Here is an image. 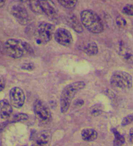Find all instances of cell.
<instances>
[{
    "label": "cell",
    "instance_id": "24",
    "mask_svg": "<svg viewBox=\"0 0 133 146\" xmlns=\"http://www.w3.org/2000/svg\"><path fill=\"white\" fill-rule=\"evenodd\" d=\"M116 23L118 26L121 28H124L127 26V21L125 20V18L121 16H118L116 18Z\"/></svg>",
    "mask_w": 133,
    "mask_h": 146
},
{
    "label": "cell",
    "instance_id": "29",
    "mask_svg": "<svg viewBox=\"0 0 133 146\" xmlns=\"http://www.w3.org/2000/svg\"><path fill=\"white\" fill-rule=\"evenodd\" d=\"M1 3V7H3V6L4 5L5 3V1H0Z\"/></svg>",
    "mask_w": 133,
    "mask_h": 146
},
{
    "label": "cell",
    "instance_id": "10",
    "mask_svg": "<svg viewBox=\"0 0 133 146\" xmlns=\"http://www.w3.org/2000/svg\"><path fill=\"white\" fill-rule=\"evenodd\" d=\"M51 134L49 131H42L37 135L33 142V146H49Z\"/></svg>",
    "mask_w": 133,
    "mask_h": 146
},
{
    "label": "cell",
    "instance_id": "18",
    "mask_svg": "<svg viewBox=\"0 0 133 146\" xmlns=\"http://www.w3.org/2000/svg\"><path fill=\"white\" fill-rule=\"evenodd\" d=\"M104 111V107L101 104H96L93 105L90 108L91 115L94 117H98L102 114Z\"/></svg>",
    "mask_w": 133,
    "mask_h": 146
},
{
    "label": "cell",
    "instance_id": "1",
    "mask_svg": "<svg viewBox=\"0 0 133 146\" xmlns=\"http://www.w3.org/2000/svg\"><path fill=\"white\" fill-rule=\"evenodd\" d=\"M4 49L7 55L13 58H21L33 52V48L28 43L14 38L6 41L4 44Z\"/></svg>",
    "mask_w": 133,
    "mask_h": 146
},
{
    "label": "cell",
    "instance_id": "19",
    "mask_svg": "<svg viewBox=\"0 0 133 146\" xmlns=\"http://www.w3.org/2000/svg\"><path fill=\"white\" fill-rule=\"evenodd\" d=\"M29 2L30 7L33 12L39 14L43 13L39 1H30Z\"/></svg>",
    "mask_w": 133,
    "mask_h": 146
},
{
    "label": "cell",
    "instance_id": "26",
    "mask_svg": "<svg viewBox=\"0 0 133 146\" xmlns=\"http://www.w3.org/2000/svg\"><path fill=\"white\" fill-rule=\"evenodd\" d=\"M5 86V79L2 77H1V89H0L1 92L4 89Z\"/></svg>",
    "mask_w": 133,
    "mask_h": 146
},
{
    "label": "cell",
    "instance_id": "11",
    "mask_svg": "<svg viewBox=\"0 0 133 146\" xmlns=\"http://www.w3.org/2000/svg\"><path fill=\"white\" fill-rule=\"evenodd\" d=\"M117 51L118 54L125 62L133 64V52L122 42L118 45Z\"/></svg>",
    "mask_w": 133,
    "mask_h": 146
},
{
    "label": "cell",
    "instance_id": "4",
    "mask_svg": "<svg viewBox=\"0 0 133 146\" xmlns=\"http://www.w3.org/2000/svg\"><path fill=\"white\" fill-rule=\"evenodd\" d=\"M110 82L112 87L116 91L126 92L129 91L132 86V77L125 71H116L112 75Z\"/></svg>",
    "mask_w": 133,
    "mask_h": 146
},
{
    "label": "cell",
    "instance_id": "9",
    "mask_svg": "<svg viewBox=\"0 0 133 146\" xmlns=\"http://www.w3.org/2000/svg\"><path fill=\"white\" fill-rule=\"evenodd\" d=\"M11 13L19 23L27 25L29 23V16L26 9L20 5H15L11 8Z\"/></svg>",
    "mask_w": 133,
    "mask_h": 146
},
{
    "label": "cell",
    "instance_id": "28",
    "mask_svg": "<svg viewBox=\"0 0 133 146\" xmlns=\"http://www.w3.org/2000/svg\"><path fill=\"white\" fill-rule=\"evenodd\" d=\"M129 134H130V136L131 138H133V127L132 128L130 129Z\"/></svg>",
    "mask_w": 133,
    "mask_h": 146
},
{
    "label": "cell",
    "instance_id": "25",
    "mask_svg": "<svg viewBox=\"0 0 133 146\" xmlns=\"http://www.w3.org/2000/svg\"><path fill=\"white\" fill-rule=\"evenodd\" d=\"M34 65L31 63H26L24 64L22 67V69L26 70L31 71L33 70Z\"/></svg>",
    "mask_w": 133,
    "mask_h": 146
},
{
    "label": "cell",
    "instance_id": "5",
    "mask_svg": "<svg viewBox=\"0 0 133 146\" xmlns=\"http://www.w3.org/2000/svg\"><path fill=\"white\" fill-rule=\"evenodd\" d=\"M55 27L52 24L46 22H40L35 29L34 36L38 44H46L52 38Z\"/></svg>",
    "mask_w": 133,
    "mask_h": 146
},
{
    "label": "cell",
    "instance_id": "13",
    "mask_svg": "<svg viewBox=\"0 0 133 146\" xmlns=\"http://www.w3.org/2000/svg\"><path fill=\"white\" fill-rule=\"evenodd\" d=\"M1 118L3 119H7L10 117L13 109L8 101L5 99L2 100L0 102Z\"/></svg>",
    "mask_w": 133,
    "mask_h": 146
},
{
    "label": "cell",
    "instance_id": "27",
    "mask_svg": "<svg viewBox=\"0 0 133 146\" xmlns=\"http://www.w3.org/2000/svg\"><path fill=\"white\" fill-rule=\"evenodd\" d=\"M84 104V102L83 100H77V101L76 102V104L78 106H81Z\"/></svg>",
    "mask_w": 133,
    "mask_h": 146
},
{
    "label": "cell",
    "instance_id": "21",
    "mask_svg": "<svg viewBox=\"0 0 133 146\" xmlns=\"http://www.w3.org/2000/svg\"><path fill=\"white\" fill-rule=\"evenodd\" d=\"M59 3L63 6L67 8H72L76 5L77 1H58Z\"/></svg>",
    "mask_w": 133,
    "mask_h": 146
},
{
    "label": "cell",
    "instance_id": "8",
    "mask_svg": "<svg viewBox=\"0 0 133 146\" xmlns=\"http://www.w3.org/2000/svg\"><path fill=\"white\" fill-rule=\"evenodd\" d=\"M9 98L11 104L16 108L23 106L25 100V96L23 89L19 87H14L9 91Z\"/></svg>",
    "mask_w": 133,
    "mask_h": 146
},
{
    "label": "cell",
    "instance_id": "12",
    "mask_svg": "<svg viewBox=\"0 0 133 146\" xmlns=\"http://www.w3.org/2000/svg\"><path fill=\"white\" fill-rule=\"evenodd\" d=\"M39 1L43 13L45 14L51 20H55L57 19V11L49 2L44 1Z\"/></svg>",
    "mask_w": 133,
    "mask_h": 146
},
{
    "label": "cell",
    "instance_id": "7",
    "mask_svg": "<svg viewBox=\"0 0 133 146\" xmlns=\"http://www.w3.org/2000/svg\"><path fill=\"white\" fill-rule=\"evenodd\" d=\"M54 34L55 40L59 44L64 47H68L72 44L73 36L71 32L66 29H57Z\"/></svg>",
    "mask_w": 133,
    "mask_h": 146
},
{
    "label": "cell",
    "instance_id": "3",
    "mask_svg": "<svg viewBox=\"0 0 133 146\" xmlns=\"http://www.w3.org/2000/svg\"><path fill=\"white\" fill-rule=\"evenodd\" d=\"M80 17L82 24L90 32L99 34L104 30V25L102 19L93 11L90 9L83 11Z\"/></svg>",
    "mask_w": 133,
    "mask_h": 146
},
{
    "label": "cell",
    "instance_id": "30",
    "mask_svg": "<svg viewBox=\"0 0 133 146\" xmlns=\"http://www.w3.org/2000/svg\"></svg>",
    "mask_w": 133,
    "mask_h": 146
},
{
    "label": "cell",
    "instance_id": "16",
    "mask_svg": "<svg viewBox=\"0 0 133 146\" xmlns=\"http://www.w3.org/2000/svg\"><path fill=\"white\" fill-rule=\"evenodd\" d=\"M84 50L88 55L94 56L97 54L99 51L98 45L95 42H88L84 46Z\"/></svg>",
    "mask_w": 133,
    "mask_h": 146
},
{
    "label": "cell",
    "instance_id": "23",
    "mask_svg": "<svg viewBox=\"0 0 133 146\" xmlns=\"http://www.w3.org/2000/svg\"><path fill=\"white\" fill-rule=\"evenodd\" d=\"M122 12L125 15L133 16V5H126L122 9Z\"/></svg>",
    "mask_w": 133,
    "mask_h": 146
},
{
    "label": "cell",
    "instance_id": "15",
    "mask_svg": "<svg viewBox=\"0 0 133 146\" xmlns=\"http://www.w3.org/2000/svg\"><path fill=\"white\" fill-rule=\"evenodd\" d=\"M68 22L73 30L78 33H82L84 29L80 22L74 14H71L68 17Z\"/></svg>",
    "mask_w": 133,
    "mask_h": 146
},
{
    "label": "cell",
    "instance_id": "14",
    "mask_svg": "<svg viewBox=\"0 0 133 146\" xmlns=\"http://www.w3.org/2000/svg\"><path fill=\"white\" fill-rule=\"evenodd\" d=\"M81 136L84 141L88 142H92L97 139L98 133L93 129L85 128L82 130Z\"/></svg>",
    "mask_w": 133,
    "mask_h": 146
},
{
    "label": "cell",
    "instance_id": "6",
    "mask_svg": "<svg viewBox=\"0 0 133 146\" xmlns=\"http://www.w3.org/2000/svg\"><path fill=\"white\" fill-rule=\"evenodd\" d=\"M33 110L36 118L41 122L48 123L51 119L50 109L41 100H37L35 102Z\"/></svg>",
    "mask_w": 133,
    "mask_h": 146
},
{
    "label": "cell",
    "instance_id": "22",
    "mask_svg": "<svg viewBox=\"0 0 133 146\" xmlns=\"http://www.w3.org/2000/svg\"><path fill=\"white\" fill-rule=\"evenodd\" d=\"M133 122V113L129 114L124 117L121 121V125L122 126H125L130 124Z\"/></svg>",
    "mask_w": 133,
    "mask_h": 146
},
{
    "label": "cell",
    "instance_id": "20",
    "mask_svg": "<svg viewBox=\"0 0 133 146\" xmlns=\"http://www.w3.org/2000/svg\"><path fill=\"white\" fill-rule=\"evenodd\" d=\"M28 118V116L27 114L25 113H18L13 116L11 120V122H18L22 121H26Z\"/></svg>",
    "mask_w": 133,
    "mask_h": 146
},
{
    "label": "cell",
    "instance_id": "2",
    "mask_svg": "<svg viewBox=\"0 0 133 146\" xmlns=\"http://www.w3.org/2000/svg\"><path fill=\"white\" fill-rule=\"evenodd\" d=\"M86 83L83 81L75 82L65 86L62 90L60 96L61 112L65 114L68 112L72 100L76 94L84 89Z\"/></svg>",
    "mask_w": 133,
    "mask_h": 146
},
{
    "label": "cell",
    "instance_id": "17",
    "mask_svg": "<svg viewBox=\"0 0 133 146\" xmlns=\"http://www.w3.org/2000/svg\"><path fill=\"white\" fill-rule=\"evenodd\" d=\"M113 133L114 136V146H121L125 143V138L115 128L112 129Z\"/></svg>",
    "mask_w": 133,
    "mask_h": 146
}]
</instances>
